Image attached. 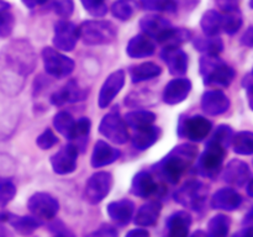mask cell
<instances>
[{"label": "cell", "instance_id": "3957f363", "mask_svg": "<svg viewBox=\"0 0 253 237\" xmlns=\"http://www.w3.org/2000/svg\"><path fill=\"white\" fill-rule=\"evenodd\" d=\"M200 73L204 78V84L212 88H227L236 77L232 67L227 66L217 56L205 54L200 58Z\"/></svg>", "mask_w": 253, "mask_h": 237}, {"label": "cell", "instance_id": "e0dca14e", "mask_svg": "<svg viewBox=\"0 0 253 237\" xmlns=\"http://www.w3.org/2000/svg\"><path fill=\"white\" fill-rule=\"evenodd\" d=\"M120 151L111 147L105 141H98L94 146L91 156V165L94 168H101L111 164L120 158Z\"/></svg>", "mask_w": 253, "mask_h": 237}, {"label": "cell", "instance_id": "5bb4252c", "mask_svg": "<svg viewBox=\"0 0 253 237\" xmlns=\"http://www.w3.org/2000/svg\"><path fill=\"white\" fill-rule=\"evenodd\" d=\"M190 90H192V83H190L189 79H173L165 88V91H163V100H165L166 104L175 105V104L182 103L184 99H187Z\"/></svg>", "mask_w": 253, "mask_h": 237}, {"label": "cell", "instance_id": "d590c367", "mask_svg": "<svg viewBox=\"0 0 253 237\" xmlns=\"http://www.w3.org/2000/svg\"><path fill=\"white\" fill-rule=\"evenodd\" d=\"M141 5L153 11H174L177 9L174 0H141Z\"/></svg>", "mask_w": 253, "mask_h": 237}, {"label": "cell", "instance_id": "74e56055", "mask_svg": "<svg viewBox=\"0 0 253 237\" xmlns=\"http://www.w3.org/2000/svg\"><path fill=\"white\" fill-rule=\"evenodd\" d=\"M131 209H132V204L128 201H120L115 202V204L110 205V212L114 217H123V219H127L131 214Z\"/></svg>", "mask_w": 253, "mask_h": 237}, {"label": "cell", "instance_id": "30bf717a", "mask_svg": "<svg viewBox=\"0 0 253 237\" xmlns=\"http://www.w3.org/2000/svg\"><path fill=\"white\" fill-rule=\"evenodd\" d=\"M79 37L78 27L68 21H59L54 26L53 43L61 51H72Z\"/></svg>", "mask_w": 253, "mask_h": 237}, {"label": "cell", "instance_id": "f1b7e54d", "mask_svg": "<svg viewBox=\"0 0 253 237\" xmlns=\"http://www.w3.org/2000/svg\"><path fill=\"white\" fill-rule=\"evenodd\" d=\"M232 148L237 155L250 156L253 153V132L241 131L232 137Z\"/></svg>", "mask_w": 253, "mask_h": 237}, {"label": "cell", "instance_id": "836d02e7", "mask_svg": "<svg viewBox=\"0 0 253 237\" xmlns=\"http://www.w3.org/2000/svg\"><path fill=\"white\" fill-rule=\"evenodd\" d=\"M90 120L88 118H81L78 121L74 122L73 130H72L69 140H76L77 142L83 143L84 146V143L86 142L85 138L88 137L89 131H90Z\"/></svg>", "mask_w": 253, "mask_h": 237}, {"label": "cell", "instance_id": "f907efd6", "mask_svg": "<svg viewBox=\"0 0 253 237\" xmlns=\"http://www.w3.org/2000/svg\"><path fill=\"white\" fill-rule=\"evenodd\" d=\"M252 73H253V71H252Z\"/></svg>", "mask_w": 253, "mask_h": 237}, {"label": "cell", "instance_id": "c3c4849f", "mask_svg": "<svg viewBox=\"0 0 253 237\" xmlns=\"http://www.w3.org/2000/svg\"><path fill=\"white\" fill-rule=\"evenodd\" d=\"M247 194L253 198V179L250 180L249 185H247Z\"/></svg>", "mask_w": 253, "mask_h": 237}, {"label": "cell", "instance_id": "ee69618b", "mask_svg": "<svg viewBox=\"0 0 253 237\" xmlns=\"http://www.w3.org/2000/svg\"><path fill=\"white\" fill-rule=\"evenodd\" d=\"M54 10L61 16H69L73 11V4L71 0H59L54 4Z\"/></svg>", "mask_w": 253, "mask_h": 237}, {"label": "cell", "instance_id": "9c48e42d", "mask_svg": "<svg viewBox=\"0 0 253 237\" xmlns=\"http://www.w3.org/2000/svg\"><path fill=\"white\" fill-rule=\"evenodd\" d=\"M77 157H78V148L77 146L69 143L52 156V168L57 174H69L76 170Z\"/></svg>", "mask_w": 253, "mask_h": 237}, {"label": "cell", "instance_id": "7402d4cb", "mask_svg": "<svg viewBox=\"0 0 253 237\" xmlns=\"http://www.w3.org/2000/svg\"><path fill=\"white\" fill-rule=\"evenodd\" d=\"M161 136V130L155 126H147L136 130L132 137V143L137 150H146L157 142Z\"/></svg>", "mask_w": 253, "mask_h": 237}, {"label": "cell", "instance_id": "83f0119b", "mask_svg": "<svg viewBox=\"0 0 253 237\" xmlns=\"http://www.w3.org/2000/svg\"><path fill=\"white\" fill-rule=\"evenodd\" d=\"M124 120H125V122L128 123L131 127L138 130V128L147 127V126L152 125L153 121L156 120V115L147 110H136L128 113Z\"/></svg>", "mask_w": 253, "mask_h": 237}, {"label": "cell", "instance_id": "9a60e30c", "mask_svg": "<svg viewBox=\"0 0 253 237\" xmlns=\"http://www.w3.org/2000/svg\"><path fill=\"white\" fill-rule=\"evenodd\" d=\"M85 96L86 93L79 88L76 80H69L58 91L52 94L51 103L56 106H62L67 103H77L83 100Z\"/></svg>", "mask_w": 253, "mask_h": 237}, {"label": "cell", "instance_id": "ac0fdd59", "mask_svg": "<svg viewBox=\"0 0 253 237\" xmlns=\"http://www.w3.org/2000/svg\"><path fill=\"white\" fill-rule=\"evenodd\" d=\"M163 61L168 67L170 74L182 76L187 72L188 68V56L185 52L179 48H165L161 54Z\"/></svg>", "mask_w": 253, "mask_h": 237}, {"label": "cell", "instance_id": "d6a6232c", "mask_svg": "<svg viewBox=\"0 0 253 237\" xmlns=\"http://www.w3.org/2000/svg\"><path fill=\"white\" fill-rule=\"evenodd\" d=\"M114 16L120 20H128L136 10L135 0H118L114 2L113 7Z\"/></svg>", "mask_w": 253, "mask_h": 237}, {"label": "cell", "instance_id": "d6986e66", "mask_svg": "<svg viewBox=\"0 0 253 237\" xmlns=\"http://www.w3.org/2000/svg\"><path fill=\"white\" fill-rule=\"evenodd\" d=\"M156 44L146 35H137L128 42L126 52L131 58H145L155 53Z\"/></svg>", "mask_w": 253, "mask_h": 237}, {"label": "cell", "instance_id": "e575fe53", "mask_svg": "<svg viewBox=\"0 0 253 237\" xmlns=\"http://www.w3.org/2000/svg\"><path fill=\"white\" fill-rule=\"evenodd\" d=\"M232 137H234V131H232V128L227 125H220L215 130L214 135L210 138V141H214V142L221 145L222 147L227 148L231 145Z\"/></svg>", "mask_w": 253, "mask_h": 237}, {"label": "cell", "instance_id": "52a82bcc", "mask_svg": "<svg viewBox=\"0 0 253 237\" xmlns=\"http://www.w3.org/2000/svg\"><path fill=\"white\" fill-rule=\"evenodd\" d=\"M99 131L111 142L124 145L128 140V131L125 120L116 111H111L101 120Z\"/></svg>", "mask_w": 253, "mask_h": 237}, {"label": "cell", "instance_id": "8d00e7d4", "mask_svg": "<svg viewBox=\"0 0 253 237\" xmlns=\"http://www.w3.org/2000/svg\"><path fill=\"white\" fill-rule=\"evenodd\" d=\"M14 29V16L5 10H0V37H7Z\"/></svg>", "mask_w": 253, "mask_h": 237}, {"label": "cell", "instance_id": "7bdbcfd3", "mask_svg": "<svg viewBox=\"0 0 253 237\" xmlns=\"http://www.w3.org/2000/svg\"><path fill=\"white\" fill-rule=\"evenodd\" d=\"M160 209H161L160 202H151V204L143 206L142 210H141V215H140V219L142 220H141L140 222L145 224L146 219H151V221H152V219H155V217L157 216Z\"/></svg>", "mask_w": 253, "mask_h": 237}, {"label": "cell", "instance_id": "6da1fadb", "mask_svg": "<svg viewBox=\"0 0 253 237\" xmlns=\"http://www.w3.org/2000/svg\"><path fill=\"white\" fill-rule=\"evenodd\" d=\"M36 56L27 41H12L0 53V88L19 93L24 79L35 69Z\"/></svg>", "mask_w": 253, "mask_h": 237}, {"label": "cell", "instance_id": "8fae6325", "mask_svg": "<svg viewBox=\"0 0 253 237\" xmlns=\"http://www.w3.org/2000/svg\"><path fill=\"white\" fill-rule=\"evenodd\" d=\"M113 185V175L108 172H98L91 175L86 184V198L91 202H98L106 197Z\"/></svg>", "mask_w": 253, "mask_h": 237}, {"label": "cell", "instance_id": "ffe728a7", "mask_svg": "<svg viewBox=\"0 0 253 237\" xmlns=\"http://www.w3.org/2000/svg\"><path fill=\"white\" fill-rule=\"evenodd\" d=\"M141 29L143 30L147 36L153 37L158 41L168 30L170 29V24L161 16H156V15H148L141 20Z\"/></svg>", "mask_w": 253, "mask_h": 237}, {"label": "cell", "instance_id": "b9f144b4", "mask_svg": "<svg viewBox=\"0 0 253 237\" xmlns=\"http://www.w3.org/2000/svg\"><path fill=\"white\" fill-rule=\"evenodd\" d=\"M222 27H224V30L229 35H234L235 32H237V30L241 27V17L237 14L229 15V16L225 17V20L222 21Z\"/></svg>", "mask_w": 253, "mask_h": 237}, {"label": "cell", "instance_id": "cb8c5ba5", "mask_svg": "<svg viewBox=\"0 0 253 237\" xmlns=\"http://www.w3.org/2000/svg\"><path fill=\"white\" fill-rule=\"evenodd\" d=\"M161 73H162V68L158 64L152 63V62H146V63L138 64L131 69V79H132L133 83H138V81L156 78Z\"/></svg>", "mask_w": 253, "mask_h": 237}, {"label": "cell", "instance_id": "44dd1931", "mask_svg": "<svg viewBox=\"0 0 253 237\" xmlns=\"http://www.w3.org/2000/svg\"><path fill=\"white\" fill-rule=\"evenodd\" d=\"M157 183H156L155 178L152 174L146 170L137 173L133 178L132 182V193L138 195V197H150V195L156 194L157 193Z\"/></svg>", "mask_w": 253, "mask_h": 237}, {"label": "cell", "instance_id": "2e32d148", "mask_svg": "<svg viewBox=\"0 0 253 237\" xmlns=\"http://www.w3.org/2000/svg\"><path fill=\"white\" fill-rule=\"evenodd\" d=\"M222 177H224L225 182H227L229 184L242 187L250 179L251 172H250L249 165L244 160L232 159L225 168Z\"/></svg>", "mask_w": 253, "mask_h": 237}, {"label": "cell", "instance_id": "f6af8a7d", "mask_svg": "<svg viewBox=\"0 0 253 237\" xmlns=\"http://www.w3.org/2000/svg\"><path fill=\"white\" fill-rule=\"evenodd\" d=\"M241 43L246 47H253V27H250L244 34L241 39Z\"/></svg>", "mask_w": 253, "mask_h": 237}, {"label": "cell", "instance_id": "d4e9b609", "mask_svg": "<svg viewBox=\"0 0 253 237\" xmlns=\"http://www.w3.org/2000/svg\"><path fill=\"white\" fill-rule=\"evenodd\" d=\"M212 204L215 207H222V209H236L241 204V197L237 194L235 190L229 189H220L216 194L214 195Z\"/></svg>", "mask_w": 253, "mask_h": 237}, {"label": "cell", "instance_id": "ba28073f", "mask_svg": "<svg viewBox=\"0 0 253 237\" xmlns=\"http://www.w3.org/2000/svg\"><path fill=\"white\" fill-rule=\"evenodd\" d=\"M211 128L212 123L210 122L208 118L197 115L185 118V120L180 123L179 135L190 141L200 142V141H203L208 135H209Z\"/></svg>", "mask_w": 253, "mask_h": 237}, {"label": "cell", "instance_id": "bcb514c9", "mask_svg": "<svg viewBox=\"0 0 253 237\" xmlns=\"http://www.w3.org/2000/svg\"><path fill=\"white\" fill-rule=\"evenodd\" d=\"M22 1H24V4L26 5V6L35 7V6H37V5L43 4V2L46 1V0H22Z\"/></svg>", "mask_w": 253, "mask_h": 237}, {"label": "cell", "instance_id": "ab89813d", "mask_svg": "<svg viewBox=\"0 0 253 237\" xmlns=\"http://www.w3.org/2000/svg\"><path fill=\"white\" fill-rule=\"evenodd\" d=\"M84 7L95 16H103L106 12L105 0H82Z\"/></svg>", "mask_w": 253, "mask_h": 237}, {"label": "cell", "instance_id": "4316f807", "mask_svg": "<svg viewBox=\"0 0 253 237\" xmlns=\"http://www.w3.org/2000/svg\"><path fill=\"white\" fill-rule=\"evenodd\" d=\"M194 47L200 52H204L205 54H210V56H217L221 53L224 49V43L222 40L215 36H208V37H197L194 40Z\"/></svg>", "mask_w": 253, "mask_h": 237}, {"label": "cell", "instance_id": "681fc988", "mask_svg": "<svg viewBox=\"0 0 253 237\" xmlns=\"http://www.w3.org/2000/svg\"><path fill=\"white\" fill-rule=\"evenodd\" d=\"M244 237H253V229H250L247 230L246 234H245Z\"/></svg>", "mask_w": 253, "mask_h": 237}, {"label": "cell", "instance_id": "1f68e13d", "mask_svg": "<svg viewBox=\"0 0 253 237\" xmlns=\"http://www.w3.org/2000/svg\"><path fill=\"white\" fill-rule=\"evenodd\" d=\"M74 122L76 121H74L73 116L69 113H67V111H61L53 118V125L56 127V130L67 138L71 137Z\"/></svg>", "mask_w": 253, "mask_h": 237}, {"label": "cell", "instance_id": "4fadbf2b", "mask_svg": "<svg viewBox=\"0 0 253 237\" xmlns=\"http://www.w3.org/2000/svg\"><path fill=\"white\" fill-rule=\"evenodd\" d=\"M230 108V99L220 90H209L202 98V109L205 114L217 116Z\"/></svg>", "mask_w": 253, "mask_h": 237}, {"label": "cell", "instance_id": "7a4b0ae2", "mask_svg": "<svg viewBox=\"0 0 253 237\" xmlns=\"http://www.w3.org/2000/svg\"><path fill=\"white\" fill-rule=\"evenodd\" d=\"M198 155V148L190 143L179 145L160 163L156 164L158 174L167 182L175 184L189 168Z\"/></svg>", "mask_w": 253, "mask_h": 237}, {"label": "cell", "instance_id": "484cf974", "mask_svg": "<svg viewBox=\"0 0 253 237\" xmlns=\"http://www.w3.org/2000/svg\"><path fill=\"white\" fill-rule=\"evenodd\" d=\"M30 206L35 211L39 212V214L43 215V216H52L58 205H57L54 199H52L49 195L40 193V194L34 195L31 198V200H30Z\"/></svg>", "mask_w": 253, "mask_h": 237}, {"label": "cell", "instance_id": "7dc6e473", "mask_svg": "<svg viewBox=\"0 0 253 237\" xmlns=\"http://www.w3.org/2000/svg\"><path fill=\"white\" fill-rule=\"evenodd\" d=\"M247 100H249L250 108L253 110V84L247 89Z\"/></svg>", "mask_w": 253, "mask_h": 237}, {"label": "cell", "instance_id": "5b68a950", "mask_svg": "<svg viewBox=\"0 0 253 237\" xmlns=\"http://www.w3.org/2000/svg\"><path fill=\"white\" fill-rule=\"evenodd\" d=\"M226 148L222 147L214 141H209L207 148L200 156L198 163V170L203 177L215 178L220 173L222 168L225 157H226Z\"/></svg>", "mask_w": 253, "mask_h": 237}, {"label": "cell", "instance_id": "603a6c76", "mask_svg": "<svg viewBox=\"0 0 253 237\" xmlns=\"http://www.w3.org/2000/svg\"><path fill=\"white\" fill-rule=\"evenodd\" d=\"M192 39V34L189 30L185 29H173L170 27L158 42L165 46V48H179L180 44L185 43Z\"/></svg>", "mask_w": 253, "mask_h": 237}, {"label": "cell", "instance_id": "f35d334b", "mask_svg": "<svg viewBox=\"0 0 253 237\" xmlns=\"http://www.w3.org/2000/svg\"><path fill=\"white\" fill-rule=\"evenodd\" d=\"M57 142H58L57 136L54 135L53 131L48 130V128L44 130L43 133H41L36 140L37 146H39L40 148H42V150H48V148L53 147Z\"/></svg>", "mask_w": 253, "mask_h": 237}, {"label": "cell", "instance_id": "7c38bea8", "mask_svg": "<svg viewBox=\"0 0 253 237\" xmlns=\"http://www.w3.org/2000/svg\"><path fill=\"white\" fill-rule=\"evenodd\" d=\"M124 83H125V72L116 71L111 73L101 86L100 95H99V106L106 108V106L110 105L114 98L123 89Z\"/></svg>", "mask_w": 253, "mask_h": 237}, {"label": "cell", "instance_id": "60d3db41", "mask_svg": "<svg viewBox=\"0 0 253 237\" xmlns=\"http://www.w3.org/2000/svg\"><path fill=\"white\" fill-rule=\"evenodd\" d=\"M15 195V187L11 182L5 180L0 183V206L7 204Z\"/></svg>", "mask_w": 253, "mask_h": 237}, {"label": "cell", "instance_id": "277c9868", "mask_svg": "<svg viewBox=\"0 0 253 237\" xmlns=\"http://www.w3.org/2000/svg\"><path fill=\"white\" fill-rule=\"evenodd\" d=\"M79 37L85 44L111 43L116 39V29L109 21H85L78 27Z\"/></svg>", "mask_w": 253, "mask_h": 237}, {"label": "cell", "instance_id": "f546056e", "mask_svg": "<svg viewBox=\"0 0 253 237\" xmlns=\"http://www.w3.org/2000/svg\"><path fill=\"white\" fill-rule=\"evenodd\" d=\"M190 217L185 212H179L170 220V237H187L189 231Z\"/></svg>", "mask_w": 253, "mask_h": 237}, {"label": "cell", "instance_id": "4dcf8cb0", "mask_svg": "<svg viewBox=\"0 0 253 237\" xmlns=\"http://www.w3.org/2000/svg\"><path fill=\"white\" fill-rule=\"evenodd\" d=\"M222 27V20L217 12L208 11L202 19V29L207 36H215Z\"/></svg>", "mask_w": 253, "mask_h": 237}, {"label": "cell", "instance_id": "8992f818", "mask_svg": "<svg viewBox=\"0 0 253 237\" xmlns=\"http://www.w3.org/2000/svg\"><path fill=\"white\" fill-rule=\"evenodd\" d=\"M42 58H43L46 72L54 78H64L69 76L76 67L73 59L64 56L52 47L43 48Z\"/></svg>", "mask_w": 253, "mask_h": 237}]
</instances>
